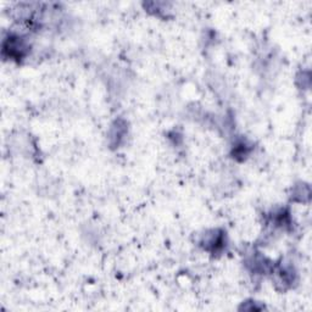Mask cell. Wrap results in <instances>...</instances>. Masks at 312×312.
I'll return each mask as SVG.
<instances>
[{
	"label": "cell",
	"mask_w": 312,
	"mask_h": 312,
	"mask_svg": "<svg viewBox=\"0 0 312 312\" xmlns=\"http://www.w3.org/2000/svg\"><path fill=\"white\" fill-rule=\"evenodd\" d=\"M225 237L223 233L217 234V232L213 231L211 236L205 241V248L206 250H210L211 252H218L220 250L223 249V244H225Z\"/></svg>",
	"instance_id": "cell-1"
}]
</instances>
